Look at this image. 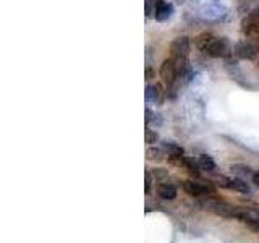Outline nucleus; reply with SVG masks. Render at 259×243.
Returning a JSON list of instances; mask_svg holds the SVG:
<instances>
[{
	"label": "nucleus",
	"instance_id": "nucleus-21",
	"mask_svg": "<svg viewBox=\"0 0 259 243\" xmlns=\"http://www.w3.org/2000/svg\"><path fill=\"white\" fill-rule=\"evenodd\" d=\"M151 118H152V112H151L149 109H146V117H144V122H146V124H149Z\"/></svg>",
	"mask_w": 259,
	"mask_h": 243
},
{
	"label": "nucleus",
	"instance_id": "nucleus-1",
	"mask_svg": "<svg viewBox=\"0 0 259 243\" xmlns=\"http://www.w3.org/2000/svg\"><path fill=\"white\" fill-rule=\"evenodd\" d=\"M199 18L210 23H219L229 18V8L222 4H206L199 8Z\"/></svg>",
	"mask_w": 259,
	"mask_h": 243
},
{
	"label": "nucleus",
	"instance_id": "nucleus-7",
	"mask_svg": "<svg viewBox=\"0 0 259 243\" xmlns=\"http://www.w3.org/2000/svg\"><path fill=\"white\" fill-rule=\"evenodd\" d=\"M160 78L164 79V83H167L168 86H172L175 81L178 79V71H177V63L174 57L164 60L160 67Z\"/></svg>",
	"mask_w": 259,
	"mask_h": 243
},
{
	"label": "nucleus",
	"instance_id": "nucleus-11",
	"mask_svg": "<svg viewBox=\"0 0 259 243\" xmlns=\"http://www.w3.org/2000/svg\"><path fill=\"white\" fill-rule=\"evenodd\" d=\"M160 149L164 151V154H167L168 157H177V156H183L185 154V149L182 146L174 141H162Z\"/></svg>",
	"mask_w": 259,
	"mask_h": 243
},
{
	"label": "nucleus",
	"instance_id": "nucleus-20",
	"mask_svg": "<svg viewBox=\"0 0 259 243\" xmlns=\"http://www.w3.org/2000/svg\"><path fill=\"white\" fill-rule=\"evenodd\" d=\"M248 227H249V229H251V230H253V232L259 233V221H254V222H249V224H248Z\"/></svg>",
	"mask_w": 259,
	"mask_h": 243
},
{
	"label": "nucleus",
	"instance_id": "nucleus-12",
	"mask_svg": "<svg viewBox=\"0 0 259 243\" xmlns=\"http://www.w3.org/2000/svg\"><path fill=\"white\" fill-rule=\"evenodd\" d=\"M229 190L238 191V193H243V194H249L251 193V186L248 185V182L245 180V178L237 177V178H232V180H230Z\"/></svg>",
	"mask_w": 259,
	"mask_h": 243
},
{
	"label": "nucleus",
	"instance_id": "nucleus-2",
	"mask_svg": "<svg viewBox=\"0 0 259 243\" xmlns=\"http://www.w3.org/2000/svg\"><path fill=\"white\" fill-rule=\"evenodd\" d=\"M202 206H204L207 211H210V213H214L221 217H225V219L237 217V206L227 205V202H224L221 199H207L202 202Z\"/></svg>",
	"mask_w": 259,
	"mask_h": 243
},
{
	"label": "nucleus",
	"instance_id": "nucleus-9",
	"mask_svg": "<svg viewBox=\"0 0 259 243\" xmlns=\"http://www.w3.org/2000/svg\"><path fill=\"white\" fill-rule=\"evenodd\" d=\"M144 97H146V102L148 104H160L162 99H164V89L159 83H154V85H148L146 86V91H144Z\"/></svg>",
	"mask_w": 259,
	"mask_h": 243
},
{
	"label": "nucleus",
	"instance_id": "nucleus-6",
	"mask_svg": "<svg viewBox=\"0 0 259 243\" xmlns=\"http://www.w3.org/2000/svg\"><path fill=\"white\" fill-rule=\"evenodd\" d=\"M190 49H191L190 39L186 36H180L170 46V52H172V57H175V59H188Z\"/></svg>",
	"mask_w": 259,
	"mask_h": 243
},
{
	"label": "nucleus",
	"instance_id": "nucleus-18",
	"mask_svg": "<svg viewBox=\"0 0 259 243\" xmlns=\"http://www.w3.org/2000/svg\"><path fill=\"white\" fill-rule=\"evenodd\" d=\"M162 152H164L162 149H157V148H149V149H148V152H146V154H148V159H162V156H160Z\"/></svg>",
	"mask_w": 259,
	"mask_h": 243
},
{
	"label": "nucleus",
	"instance_id": "nucleus-5",
	"mask_svg": "<svg viewBox=\"0 0 259 243\" xmlns=\"http://www.w3.org/2000/svg\"><path fill=\"white\" fill-rule=\"evenodd\" d=\"M233 54L238 57V59H243V60H254L259 51L256 44L249 43V40H241V43H238L237 46H235V51Z\"/></svg>",
	"mask_w": 259,
	"mask_h": 243
},
{
	"label": "nucleus",
	"instance_id": "nucleus-13",
	"mask_svg": "<svg viewBox=\"0 0 259 243\" xmlns=\"http://www.w3.org/2000/svg\"><path fill=\"white\" fill-rule=\"evenodd\" d=\"M157 194L162 199H175L177 198V188L172 183H160L157 188Z\"/></svg>",
	"mask_w": 259,
	"mask_h": 243
},
{
	"label": "nucleus",
	"instance_id": "nucleus-25",
	"mask_svg": "<svg viewBox=\"0 0 259 243\" xmlns=\"http://www.w3.org/2000/svg\"><path fill=\"white\" fill-rule=\"evenodd\" d=\"M257 65H259V63H257Z\"/></svg>",
	"mask_w": 259,
	"mask_h": 243
},
{
	"label": "nucleus",
	"instance_id": "nucleus-24",
	"mask_svg": "<svg viewBox=\"0 0 259 243\" xmlns=\"http://www.w3.org/2000/svg\"><path fill=\"white\" fill-rule=\"evenodd\" d=\"M257 12H259V7H257Z\"/></svg>",
	"mask_w": 259,
	"mask_h": 243
},
{
	"label": "nucleus",
	"instance_id": "nucleus-14",
	"mask_svg": "<svg viewBox=\"0 0 259 243\" xmlns=\"http://www.w3.org/2000/svg\"><path fill=\"white\" fill-rule=\"evenodd\" d=\"M215 37L212 34H207V32H202V34H199L196 39H194V44H196V47L199 49V51L204 52L206 49L209 47V44L212 43Z\"/></svg>",
	"mask_w": 259,
	"mask_h": 243
},
{
	"label": "nucleus",
	"instance_id": "nucleus-23",
	"mask_svg": "<svg viewBox=\"0 0 259 243\" xmlns=\"http://www.w3.org/2000/svg\"><path fill=\"white\" fill-rule=\"evenodd\" d=\"M152 76H154L152 70L151 68H146V79H152Z\"/></svg>",
	"mask_w": 259,
	"mask_h": 243
},
{
	"label": "nucleus",
	"instance_id": "nucleus-15",
	"mask_svg": "<svg viewBox=\"0 0 259 243\" xmlns=\"http://www.w3.org/2000/svg\"><path fill=\"white\" fill-rule=\"evenodd\" d=\"M198 166L201 170H206V172H212V170L215 169V162L214 159L207 156V154H201L199 159H198Z\"/></svg>",
	"mask_w": 259,
	"mask_h": 243
},
{
	"label": "nucleus",
	"instance_id": "nucleus-3",
	"mask_svg": "<svg viewBox=\"0 0 259 243\" xmlns=\"http://www.w3.org/2000/svg\"><path fill=\"white\" fill-rule=\"evenodd\" d=\"M204 52L209 57H212V59H227V57L232 55L233 49H232V44L225 37H219V39L215 37Z\"/></svg>",
	"mask_w": 259,
	"mask_h": 243
},
{
	"label": "nucleus",
	"instance_id": "nucleus-10",
	"mask_svg": "<svg viewBox=\"0 0 259 243\" xmlns=\"http://www.w3.org/2000/svg\"><path fill=\"white\" fill-rule=\"evenodd\" d=\"M174 5L164 2V0H159L157 7H156V12H154V18L157 21H167L174 16Z\"/></svg>",
	"mask_w": 259,
	"mask_h": 243
},
{
	"label": "nucleus",
	"instance_id": "nucleus-16",
	"mask_svg": "<svg viewBox=\"0 0 259 243\" xmlns=\"http://www.w3.org/2000/svg\"><path fill=\"white\" fill-rule=\"evenodd\" d=\"M159 0H144V12L146 16H154V12H156Z\"/></svg>",
	"mask_w": 259,
	"mask_h": 243
},
{
	"label": "nucleus",
	"instance_id": "nucleus-17",
	"mask_svg": "<svg viewBox=\"0 0 259 243\" xmlns=\"http://www.w3.org/2000/svg\"><path fill=\"white\" fill-rule=\"evenodd\" d=\"M144 136H146V143H148V144H154L159 140V135L154 132V130H151V128H146Z\"/></svg>",
	"mask_w": 259,
	"mask_h": 243
},
{
	"label": "nucleus",
	"instance_id": "nucleus-22",
	"mask_svg": "<svg viewBox=\"0 0 259 243\" xmlns=\"http://www.w3.org/2000/svg\"><path fill=\"white\" fill-rule=\"evenodd\" d=\"M253 182H254V185L259 188V172H254L253 174Z\"/></svg>",
	"mask_w": 259,
	"mask_h": 243
},
{
	"label": "nucleus",
	"instance_id": "nucleus-8",
	"mask_svg": "<svg viewBox=\"0 0 259 243\" xmlns=\"http://www.w3.org/2000/svg\"><path fill=\"white\" fill-rule=\"evenodd\" d=\"M241 29L246 36H257L259 34V12L257 8L254 12L248 13L241 21Z\"/></svg>",
	"mask_w": 259,
	"mask_h": 243
},
{
	"label": "nucleus",
	"instance_id": "nucleus-4",
	"mask_svg": "<svg viewBox=\"0 0 259 243\" xmlns=\"http://www.w3.org/2000/svg\"><path fill=\"white\" fill-rule=\"evenodd\" d=\"M183 190L191 196H207L215 193V186L204 180H186L183 183Z\"/></svg>",
	"mask_w": 259,
	"mask_h": 243
},
{
	"label": "nucleus",
	"instance_id": "nucleus-19",
	"mask_svg": "<svg viewBox=\"0 0 259 243\" xmlns=\"http://www.w3.org/2000/svg\"><path fill=\"white\" fill-rule=\"evenodd\" d=\"M144 178H146V182H144V191H146V193H149L152 178H151V174L148 172V170H146V175H144Z\"/></svg>",
	"mask_w": 259,
	"mask_h": 243
}]
</instances>
